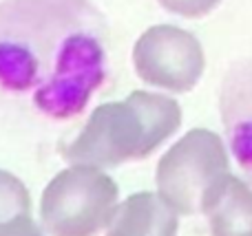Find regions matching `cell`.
Masks as SVG:
<instances>
[{"label":"cell","mask_w":252,"mask_h":236,"mask_svg":"<svg viewBox=\"0 0 252 236\" xmlns=\"http://www.w3.org/2000/svg\"><path fill=\"white\" fill-rule=\"evenodd\" d=\"M106 236H177V212L155 192H137L118 206Z\"/></svg>","instance_id":"obj_6"},{"label":"cell","mask_w":252,"mask_h":236,"mask_svg":"<svg viewBox=\"0 0 252 236\" xmlns=\"http://www.w3.org/2000/svg\"><path fill=\"white\" fill-rule=\"evenodd\" d=\"M228 177L230 163L221 137L206 128H192L157 163V194L177 214H206Z\"/></svg>","instance_id":"obj_2"},{"label":"cell","mask_w":252,"mask_h":236,"mask_svg":"<svg viewBox=\"0 0 252 236\" xmlns=\"http://www.w3.org/2000/svg\"><path fill=\"white\" fill-rule=\"evenodd\" d=\"M20 214H31L29 190L16 175L0 170V221Z\"/></svg>","instance_id":"obj_9"},{"label":"cell","mask_w":252,"mask_h":236,"mask_svg":"<svg viewBox=\"0 0 252 236\" xmlns=\"http://www.w3.org/2000/svg\"><path fill=\"white\" fill-rule=\"evenodd\" d=\"M106 78V55L100 40L84 31L64 35L53 66L33 93V102L53 119H69L84 110Z\"/></svg>","instance_id":"obj_4"},{"label":"cell","mask_w":252,"mask_h":236,"mask_svg":"<svg viewBox=\"0 0 252 236\" xmlns=\"http://www.w3.org/2000/svg\"><path fill=\"white\" fill-rule=\"evenodd\" d=\"M0 236H44V234L33 223L31 214H20L13 216V219L0 221Z\"/></svg>","instance_id":"obj_11"},{"label":"cell","mask_w":252,"mask_h":236,"mask_svg":"<svg viewBox=\"0 0 252 236\" xmlns=\"http://www.w3.org/2000/svg\"><path fill=\"white\" fill-rule=\"evenodd\" d=\"M133 66L139 79L151 86L188 93L204 75L206 57L192 33L173 25H157L137 38Z\"/></svg>","instance_id":"obj_5"},{"label":"cell","mask_w":252,"mask_h":236,"mask_svg":"<svg viewBox=\"0 0 252 236\" xmlns=\"http://www.w3.org/2000/svg\"><path fill=\"white\" fill-rule=\"evenodd\" d=\"M206 214L213 236H252V190L230 175Z\"/></svg>","instance_id":"obj_7"},{"label":"cell","mask_w":252,"mask_h":236,"mask_svg":"<svg viewBox=\"0 0 252 236\" xmlns=\"http://www.w3.org/2000/svg\"><path fill=\"white\" fill-rule=\"evenodd\" d=\"M179 126L182 108L173 97L133 91L122 102L97 106L62 155L71 163L115 168L146 159Z\"/></svg>","instance_id":"obj_1"},{"label":"cell","mask_w":252,"mask_h":236,"mask_svg":"<svg viewBox=\"0 0 252 236\" xmlns=\"http://www.w3.org/2000/svg\"><path fill=\"white\" fill-rule=\"evenodd\" d=\"M221 0H159L166 11L184 18H201L210 13Z\"/></svg>","instance_id":"obj_10"},{"label":"cell","mask_w":252,"mask_h":236,"mask_svg":"<svg viewBox=\"0 0 252 236\" xmlns=\"http://www.w3.org/2000/svg\"><path fill=\"white\" fill-rule=\"evenodd\" d=\"M120 188L102 168L73 163L47 184L40 219L51 236H95L118 210Z\"/></svg>","instance_id":"obj_3"},{"label":"cell","mask_w":252,"mask_h":236,"mask_svg":"<svg viewBox=\"0 0 252 236\" xmlns=\"http://www.w3.org/2000/svg\"><path fill=\"white\" fill-rule=\"evenodd\" d=\"M40 84V60L33 49L13 40H0V86L7 91H29Z\"/></svg>","instance_id":"obj_8"}]
</instances>
